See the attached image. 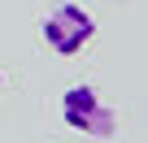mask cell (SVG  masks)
<instances>
[{
  "mask_svg": "<svg viewBox=\"0 0 148 143\" xmlns=\"http://www.w3.org/2000/svg\"><path fill=\"white\" fill-rule=\"evenodd\" d=\"M39 35H44V43H48L57 56H74V52H83V48L92 43L96 18H92L83 5H57L52 13H44Z\"/></svg>",
  "mask_w": 148,
  "mask_h": 143,
  "instance_id": "obj_1",
  "label": "cell"
},
{
  "mask_svg": "<svg viewBox=\"0 0 148 143\" xmlns=\"http://www.w3.org/2000/svg\"><path fill=\"white\" fill-rule=\"evenodd\" d=\"M61 117H65L70 130H83V134H96V139H109V134L118 130L113 108L100 100V91H96L92 83L65 87V96H61Z\"/></svg>",
  "mask_w": 148,
  "mask_h": 143,
  "instance_id": "obj_2",
  "label": "cell"
},
{
  "mask_svg": "<svg viewBox=\"0 0 148 143\" xmlns=\"http://www.w3.org/2000/svg\"><path fill=\"white\" fill-rule=\"evenodd\" d=\"M0 87H5V78H0Z\"/></svg>",
  "mask_w": 148,
  "mask_h": 143,
  "instance_id": "obj_3",
  "label": "cell"
}]
</instances>
